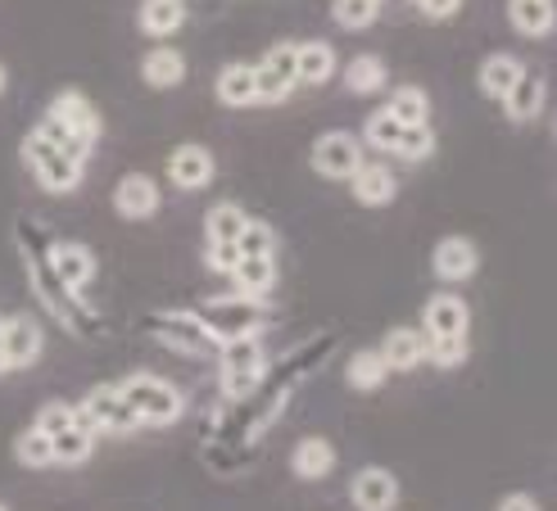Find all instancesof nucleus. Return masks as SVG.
Masks as SVG:
<instances>
[{
    "label": "nucleus",
    "instance_id": "obj_43",
    "mask_svg": "<svg viewBox=\"0 0 557 511\" xmlns=\"http://www.w3.org/2000/svg\"><path fill=\"white\" fill-rule=\"evenodd\" d=\"M462 0H417V10H422L426 18H454Z\"/></svg>",
    "mask_w": 557,
    "mask_h": 511
},
{
    "label": "nucleus",
    "instance_id": "obj_37",
    "mask_svg": "<svg viewBox=\"0 0 557 511\" xmlns=\"http://www.w3.org/2000/svg\"><path fill=\"white\" fill-rule=\"evenodd\" d=\"M426 362H435V366H462L467 362V335L426 339Z\"/></svg>",
    "mask_w": 557,
    "mask_h": 511
},
{
    "label": "nucleus",
    "instance_id": "obj_41",
    "mask_svg": "<svg viewBox=\"0 0 557 511\" xmlns=\"http://www.w3.org/2000/svg\"><path fill=\"white\" fill-rule=\"evenodd\" d=\"M33 425L46 431V435H60V431H69V425H77V408L73 403H46Z\"/></svg>",
    "mask_w": 557,
    "mask_h": 511
},
{
    "label": "nucleus",
    "instance_id": "obj_14",
    "mask_svg": "<svg viewBox=\"0 0 557 511\" xmlns=\"http://www.w3.org/2000/svg\"><path fill=\"white\" fill-rule=\"evenodd\" d=\"M349 190H354L358 204L381 209V204H389L399 195V177L389 173L385 163H358V173L349 177Z\"/></svg>",
    "mask_w": 557,
    "mask_h": 511
},
{
    "label": "nucleus",
    "instance_id": "obj_8",
    "mask_svg": "<svg viewBox=\"0 0 557 511\" xmlns=\"http://www.w3.org/2000/svg\"><path fill=\"white\" fill-rule=\"evenodd\" d=\"M313 173L326 177V182H349L358 173V163H363V140L349 136V132H326L313 140Z\"/></svg>",
    "mask_w": 557,
    "mask_h": 511
},
{
    "label": "nucleus",
    "instance_id": "obj_27",
    "mask_svg": "<svg viewBox=\"0 0 557 511\" xmlns=\"http://www.w3.org/2000/svg\"><path fill=\"white\" fill-rule=\"evenodd\" d=\"M508 18L521 37H548L553 33V0H508Z\"/></svg>",
    "mask_w": 557,
    "mask_h": 511
},
{
    "label": "nucleus",
    "instance_id": "obj_13",
    "mask_svg": "<svg viewBox=\"0 0 557 511\" xmlns=\"http://www.w3.org/2000/svg\"><path fill=\"white\" fill-rule=\"evenodd\" d=\"M467 326H471V312H467V303H462L458 295H435V299H426V308H422V335H426V339L467 335Z\"/></svg>",
    "mask_w": 557,
    "mask_h": 511
},
{
    "label": "nucleus",
    "instance_id": "obj_16",
    "mask_svg": "<svg viewBox=\"0 0 557 511\" xmlns=\"http://www.w3.org/2000/svg\"><path fill=\"white\" fill-rule=\"evenodd\" d=\"M0 349H5L14 372L18 366H33L41 358V326L33 317H10L5 326H0Z\"/></svg>",
    "mask_w": 557,
    "mask_h": 511
},
{
    "label": "nucleus",
    "instance_id": "obj_28",
    "mask_svg": "<svg viewBox=\"0 0 557 511\" xmlns=\"http://www.w3.org/2000/svg\"><path fill=\"white\" fill-rule=\"evenodd\" d=\"M521 60L517 54H508V50H498V54H490V60L481 64V91L485 96H494V100H504L508 91H512V82L521 77Z\"/></svg>",
    "mask_w": 557,
    "mask_h": 511
},
{
    "label": "nucleus",
    "instance_id": "obj_39",
    "mask_svg": "<svg viewBox=\"0 0 557 511\" xmlns=\"http://www.w3.org/2000/svg\"><path fill=\"white\" fill-rule=\"evenodd\" d=\"M399 132H404V127L389 119V109H376L372 119H368V127H363V140H368V146H376V150H389V154H395Z\"/></svg>",
    "mask_w": 557,
    "mask_h": 511
},
{
    "label": "nucleus",
    "instance_id": "obj_34",
    "mask_svg": "<svg viewBox=\"0 0 557 511\" xmlns=\"http://www.w3.org/2000/svg\"><path fill=\"white\" fill-rule=\"evenodd\" d=\"M14 458H18L23 466H33V471H41V466H54V448H50V435H46V431H37V425H27V431L14 439Z\"/></svg>",
    "mask_w": 557,
    "mask_h": 511
},
{
    "label": "nucleus",
    "instance_id": "obj_6",
    "mask_svg": "<svg viewBox=\"0 0 557 511\" xmlns=\"http://www.w3.org/2000/svg\"><path fill=\"white\" fill-rule=\"evenodd\" d=\"M77 425H87L91 435H104V431L109 435H132L141 421H136V412L127 408L119 385H96L77 408Z\"/></svg>",
    "mask_w": 557,
    "mask_h": 511
},
{
    "label": "nucleus",
    "instance_id": "obj_40",
    "mask_svg": "<svg viewBox=\"0 0 557 511\" xmlns=\"http://www.w3.org/2000/svg\"><path fill=\"white\" fill-rule=\"evenodd\" d=\"M272 249H276L272 226H268V222H255V217H249V222H245V232L236 236V253H272Z\"/></svg>",
    "mask_w": 557,
    "mask_h": 511
},
{
    "label": "nucleus",
    "instance_id": "obj_7",
    "mask_svg": "<svg viewBox=\"0 0 557 511\" xmlns=\"http://www.w3.org/2000/svg\"><path fill=\"white\" fill-rule=\"evenodd\" d=\"M195 317L205 322V331L218 339H240V335H259L263 331V317H259V308L255 299H245V295H227V299H209Z\"/></svg>",
    "mask_w": 557,
    "mask_h": 511
},
{
    "label": "nucleus",
    "instance_id": "obj_19",
    "mask_svg": "<svg viewBox=\"0 0 557 511\" xmlns=\"http://www.w3.org/2000/svg\"><path fill=\"white\" fill-rule=\"evenodd\" d=\"M232 281H236V295L263 299L276 286V259L272 253H240L236 267H232Z\"/></svg>",
    "mask_w": 557,
    "mask_h": 511
},
{
    "label": "nucleus",
    "instance_id": "obj_21",
    "mask_svg": "<svg viewBox=\"0 0 557 511\" xmlns=\"http://www.w3.org/2000/svg\"><path fill=\"white\" fill-rule=\"evenodd\" d=\"M544 96H548V87H544V73H531V68H521V77L512 82V91L504 96V109H508V119H517V123H531V119H540V109H544Z\"/></svg>",
    "mask_w": 557,
    "mask_h": 511
},
{
    "label": "nucleus",
    "instance_id": "obj_32",
    "mask_svg": "<svg viewBox=\"0 0 557 511\" xmlns=\"http://www.w3.org/2000/svg\"><path fill=\"white\" fill-rule=\"evenodd\" d=\"M245 209L240 204H213L209 209V217H205V232H209V240L213 245H236V236L245 232Z\"/></svg>",
    "mask_w": 557,
    "mask_h": 511
},
{
    "label": "nucleus",
    "instance_id": "obj_45",
    "mask_svg": "<svg viewBox=\"0 0 557 511\" xmlns=\"http://www.w3.org/2000/svg\"><path fill=\"white\" fill-rule=\"evenodd\" d=\"M5 372H14V366H10V358H5V349H0V376H5Z\"/></svg>",
    "mask_w": 557,
    "mask_h": 511
},
{
    "label": "nucleus",
    "instance_id": "obj_2",
    "mask_svg": "<svg viewBox=\"0 0 557 511\" xmlns=\"http://www.w3.org/2000/svg\"><path fill=\"white\" fill-rule=\"evenodd\" d=\"M119 394L127 399V408L136 412L141 425H173L182 412H186V394L163 381V376H150V372H136L119 385Z\"/></svg>",
    "mask_w": 557,
    "mask_h": 511
},
{
    "label": "nucleus",
    "instance_id": "obj_38",
    "mask_svg": "<svg viewBox=\"0 0 557 511\" xmlns=\"http://www.w3.org/2000/svg\"><path fill=\"white\" fill-rule=\"evenodd\" d=\"M249 462H255V452L249 448H213V444H205V466H213L218 475H236V471H245Z\"/></svg>",
    "mask_w": 557,
    "mask_h": 511
},
{
    "label": "nucleus",
    "instance_id": "obj_31",
    "mask_svg": "<svg viewBox=\"0 0 557 511\" xmlns=\"http://www.w3.org/2000/svg\"><path fill=\"white\" fill-rule=\"evenodd\" d=\"M345 87L354 96H372L385 87V64L376 60V54H354L349 68H345Z\"/></svg>",
    "mask_w": 557,
    "mask_h": 511
},
{
    "label": "nucleus",
    "instance_id": "obj_36",
    "mask_svg": "<svg viewBox=\"0 0 557 511\" xmlns=\"http://www.w3.org/2000/svg\"><path fill=\"white\" fill-rule=\"evenodd\" d=\"M331 14H336V23L341 27H372L376 23V14H381V0H336L331 5Z\"/></svg>",
    "mask_w": 557,
    "mask_h": 511
},
{
    "label": "nucleus",
    "instance_id": "obj_24",
    "mask_svg": "<svg viewBox=\"0 0 557 511\" xmlns=\"http://www.w3.org/2000/svg\"><path fill=\"white\" fill-rule=\"evenodd\" d=\"M218 100L227 109H249L259 104L255 96V64H227L218 73Z\"/></svg>",
    "mask_w": 557,
    "mask_h": 511
},
{
    "label": "nucleus",
    "instance_id": "obj_30",
    "mask_svg": "<svg viewBox=\"0 0 557 511\" xmlns=\"http://www.w3.org/2000/svg\"><path fill=\"white\" fill-rule=\"evenodd\" d=\"M389 119H395L399 127H417V123H431V100L422 87H399L395 96H389Z\"/></svg>",
    "mask_w": 557,
    "mask_h": 511
},
{
    "label": "nucleus",
    "instance_id": "obj_3",
    "mask_svg": "<svg viewBox=\"0 0 557 511\" xmlns=\"http://www.w3.org/2000/svg\"><path fill=\"white\" fill-rule=\"evenodd\" d=\"M218 376H222V394H227V399H249L268 376V353L259 349V339L255 335L222 339L218 345Z\"/></svg>",
    "mask_w": 557,
    "mask_h": 511
},
{
    "label": "nucleus",
    "instance_id": "obj_26",
    "mask_svg": "<svg viewBox=\"0 0 557 511\" xmlns=\"http://www.w3.org/2000/svg\"><path fill=\"white\" fill-rule=\"evenodd\" d=\"M290 466H295L299 479H326L331 466H336V448H331L326 439H318V435H313V439H299Z\"/></svg>",
    "mask_w": 557,
    "mask_h": 511
},
{
    "label": "nucleus",
    "instance_id": "obj_4",
    "mask_svg": "<svg viewBox=\"0 0 557 511\" xmlns=\"http://www.w3.org/2000/svg\"><path fill=\"white\" fill-rule=\"evenodd\" d=\"M23 159H27V167H33L37 182H41L50 195H69V190L82 186V163H77L73 154H64L60 146H50L41 132H33V136L23 140Z\"/></svg>",
    "mask_w": 557,
    "mask_h": 511
},
{
    "label": "nucleus",
    "instance_id": "obj_48",
    "mask_svg": "<svg viewBox=\"0 0 557 511\" xmlns=\"http://www.w3.org/2000/svg\"><path fill=\"white\" fill-rule=\"evenodd\" d=\"M0 511H5V507H0Z\"/></svg>",
    "mask_w": 557,
    "mask_h": 511
},
{
    "label": "nucleus",
    "instance_id": "obj_22",
    "mask_svg": "<svg viewBox=\"0 0 557 511\" xmlns=\"http://www.w3.org/2000/svg\"><path fill=\"white\" fill-rule=\"evenodd\" d=\"M295 73L304 87H326L336 77V50L326 41H299L295 46Z\"/></svg>",
    "mask_w": 557,
    "mask_h": 511
},
{
    "label": "nucleus",
    "instance_id": "obj_23",
    "mask_svg": "<svg viewBox=\"0 0 557 511\" xmlns=\"http://www.w3.org/2000/svg\"><path fill=\"white\" fill-rule=\"evenodd\" d=\"M141 77H146V87H159V91L177 87V82L186 77V60H182V50H173V46L150 50L146 60H141Z\"/></svg>",
    "mask_w": 557,
    "mask_h": 511
},
{
    "label": "nucleus",
    "instance_id": "obj_20",
    "mask_svg": "<svg viewBox=\"0 0 557 511\" xmlns=\"http://www.w3.org/2000/svg\"><path fill=\"white\" fill-rule=\"evenodd\" d=\"M381 358H385L389 372H412V366H422V362H426V335H422V331H412V326L389 331V335H385V345H381Z\"/></svg>",
    "mask_w": 557,
    "mask_h": 511
},
{
    "label": "nucleus",
    "instance_id": "obj_10",
    "mask_svg": "<svg viewBox=\"0 0 557 511\" xmlns=\"http://www.w3.org/2000/svg\"><path fill=\"white\" fill-rule=\"evenodd\" d=\"M46 119H50V123H60V127L77 140V146H87V150L100 140V113L91 109L87 96H77V91H60V96H54Z\"/></svg>",
    "mask_w": 557,
    "mask_h": 511
},
{
    "label": "nucleus",
    "instance_id": "obj_11",
    "mask_svg": "<svg viewBox=\"0 0 557 511\" xmlns=\"http://www.w3.org/2000/svg\"><path fill=\"white\" fill-rule=\"evenodd\" d=\"M46 259H50V272L60 276V286H64V290H73V295H77V290L96 276V253H91L87 245L60 240V245H50Z\"/></svg>",
    "mask_w": 557,
    "mask_h": 511
},
{
    "label": "nucleus",
    "instance_id": "obj_44",
    "mask_svg": "<svg viewBox=\"0 0 557 511\" xmlns=\"http://www.w3.org/2000/svg\"><path fill=\"white\" fill-rule=\"evenodd\" d=\"M498 511H540L531 494H508L504 502H498Z\"/></svg>",
    "mask_w": 557,
    "mask_h": 511
},
{
    "label": "nucleus",
    "instance_id": "obj_46",
    "mask_svg": "<svg viewBox=\"0 0 557 511\" xmlns=\"http://www.w3.org/2000/svg\"><path fill=\"white\" fill-rule=\"evenodd\" d=\"M0 91H5V64H0Z\"/></svg>",
    "mask_w": 557,
    "mask_h": 511
},
{
    "label": "nucleus",
    "instance_id": "obj_42",
    "mask_svg": "<svg viewBox=\"0 0 557 511\" xmlns=\"http://www.w3.org/2000/svg\"><path fill=\"white\" fill-rule=\"evenodd\" d=\"M236 259H240V253H236V245H213V240H209V249H205V263H209L213 272H227V276H232Z\"/></svg>",
    "mask_w": 557,
    "mask_h": 511
},
{
    "label": "nucleus",
    "instance_id": "obj_18",
    "mask_svg": "<svg viewBox=\"0 0 557 511\" xmlns=\"http://www.w3.org/2000/svg\"><path fill=\"white\" fill-rule=\"evenodd\" d=\"M169 177L177 190H205L213 182V154L205 146H182L169 159Z\"/></svg>",
    "mask_w": 557,
    "mask_h": 511
},
{
    "label": "nucleus",
    "instance_id": "obj_17",
    "mask_svg": "<svg viewBox=\"0 0 557 511\" xmlns=\"http://www.w3.org/2000/svg\"><path fill=\"white\" fill-rule=\"evenodd\" d=\"M114 209H119V217H132V222L154 217L159 213V186L146 173H127L114 190Z\"/></svg>",
    "mask_w": 557,
    "mask_h": 511
},
{
    "label": "nucleus",
    "instance_id": "obj_25",
    "mask_svg": "<svg viewBox=\"0 0 557 511\" xmlns=\"http://www.w3.org/2000/svg\"><path fill=\"white\" fill-rule=\"evenodd\" d=\"M136 23H141L146 37H173L186 23V0H146Z\"/></svg>",
    "mask_w": 557,
    "mask_h": 511
},
{
    "label": "nucleus",
    "instance_id": "obj_33",
    "mask_svg": "<svg viewBox=\"0 0 557 511\" xmlns=\"http://www.w3.org/2000/svg\"><path fill=\"white\" fill-rule=\"evenodd\" d=\"M345 376H349L354 389H381L385 376H389V366H385L381 349H363V353L349 358V372H345Z\"/></svg>",
    "mask_w": 557,
    "mask_h": 511
},
{
    "label": "nucleus",
    "instance_id": "obj_35",
    "mask_svg": "<svg viewBox=\"0 0 557 511\" xmlns=\"http://www.w3.org/2000/svg\"><path fill=\"white\" fill-rule=\"evenodd\" d=\"M395 154L408 159V163H426L435 154V132L431 123H417V127H404L399 140H395Z\"/></svg>",
    "mask_w": 557,
    "mask_h": 511
},
{
    "label": "nucleus",
    "instance_id": "obj_29",
    "mask_svg": "<svg viewBox=\"0 0 557 511\" xmlns=\"http://www.w3.org/2000/svg\"><path fill=\"white\" fill-rule=\"evenodd\" d=\"M50 448H54V466H82L96 452V435L87 425H69V431L50 435Z\"/></svg>",
    "mask_w": 557,
    "mask_h": 511
},
{
    "label": "nucleus",
    "instance_id": "obj_12",
    "mask_svg": "<svg viewBox=\"0 0 557 511\" xmlns=\"http://www.w3.org/2000/svg\"><path fill=\"white\" fill-rule=\"evenodd\" d=\"M349 498H354L358 511H389V507H395V498H399V479L389 475L385 466H368V471L354 475Z\"/></svg>",
    "mask_w": 557,
    "mask_h": 511
},
{
    "label": "nucleus",
    "instance_id": "obj_47",
    "mask_svg": "<svg viewBox=\"0 0 557 511\" xmlns=\"http://www.w3.org/2000/svg\"><path fill=\"white\" fill-rule=\"evenodd\" d=\"M0 326H5V322H0Z\"/></svg>",
    "mask_w": 557,
    "mask_h": 511
},
{
    "label": "nucleus",
    "instance_id": "obj_9",
    "mask_svg": "<svg viewBox=\"0 0 557 511\" xmlns=\"http://www.w3.org/2000/svg\"><path fill=\"white\" fill-rule=\"evenodd\" d=\"M295 87H299L295 46H272V50L263 54V64H255V96H259V104L286 100Z\"/></svg>",
    "mask_w": 557,
    "mask_h": 511
},
{
    "label": "nucleus",
    "instance_id": "obj_1",
    "mask_svg": "<svg viewBox=\"0 0 557 511\" xmlns=\"http://www.w3.org/2000/svg\"><path fill=\"white\" fill-rule=\"evenodd\" d=\"M41 236H46L41 226H33V222H18V245H23V253H27V272H33L37 290H41V299H46V308L54 312V317L69 322V331H73V326L82 331V326H87L91 317L77 308L73 290H64V286H60V276L50 272V259H46L50 249H37V245H41Z\"/></svg>",
    "mask_w": 557,
    "mask_h": 511
},
{
    "label": "nucleus",
    "instance_id": "obj_5",
    "mask_svg": "<svg viewBox=\"0 0 557 511\" xmlns=\"http://www.w3.org/2000/svg\"><path fill=\"white\" fill-rule=\"evenodd\" d=\"M146 331H150L154 339H163L169 349H177V353H195V358L218 353V339L205 331V322L195 317V312H177V308L150 312V317H146Z\"/></svg>",
    "mask_w": 557,
    "mask_h": 511
},
{
    "label": "nucleus",
    "instance_id": "obj_15",
    "mask_svg": "<svg viewBox=\"0 0 557 511\" xmlns=\"http://www.w3.org/2000/svg\"><path fill=\"white\" fill-rule=\"evenodd\" d=\"M431 267H435L440 281H467L471 272L481 267V253H476V245H471L467 236H444V240L435 245Z\"/></svg>",
    "mask_w": 557,
    "mask_h": 511
}]
</instances>
